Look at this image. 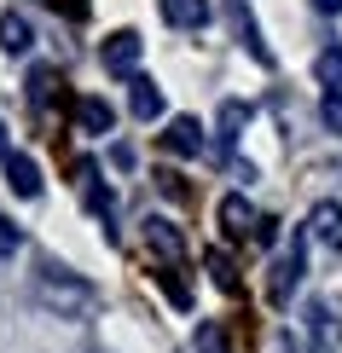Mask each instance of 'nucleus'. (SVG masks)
Instances as JSON below:
<instances>
[{
  "mask_svg": "<svg viewBox=\"0 0 342 353\" xmlns=\"http://www.w3.org/2000/svg\"><path fill=\"white\" fill-rule=\"evenodd\" d=\"M145 249H151L157 261H186V238H180V226H174L169 214H145Z\"/></svg>",
  "mask_w": 342,
  "mask_h": 353,
  "instance_id": "0eeeda50",
  "label": "nucleus"
},
{
  "mask_svg": "<svg viewBox=\"0 0 342 353\" xmlns=\"http://www.w3.org/2000/svg\"><path fill=\"white\" fill-rule=\"evenodd\" d=\"M162 290H169V296H174V307H191V296H186V284H180V278H174V272H162Z\"/></svg>",
  "mask_w": 342,
  "mask_h": 353,
  "instance_id": "5701e85b",
  "label": "nucleus"
},
{
  "mask_svg": "<svg viewBox=\"0 0 342 353\" xmlns=\"http://www.w3.org/2000/svg\"><path fill=\"white\" fill-rule=\"evenodd\" d=\"M307 238L342 243V203H314V214H307Z\"/></svg>",
  "mask_w": 342,
  "mask_h": 353,
  "instance_id": "f3484780",
  "label": "nucleus"
},
{
  "mask_svg": "<svg viewBox=\"0 0 342 353\" xmlns=\"http://www.w3.org/2000/svg\"><path fill=\"white\" fill-rule=\"evenodd\" d=\"M128 110L140 116V122H157V116H162V87L151 76H133L128 81Z\"/></svg>",
  "mask_w": 342,
  "mask_h": 353,
  "instance_id": "f8f14e48",
  "label": "nucleus"
},
{
  "mask_svg": "<svg viewBox=\"0 0 342 353\" xmlns=\"http://www.w3.org/2000/svg\"><path fill=\"white\" fill-rule=\"evenodd\" d=\"M319 122H325V134L342 139V93H325L319 99Z\"/></svg>",
  "mask_w": 342,
  "mask_h": 353,
  "instance_id": "412c9836",
  "label": "nucleus"
},
{
  "mask_svg": "<svg viewBox=\"0 0 342 353\" xmlns=\"http://www.w3.org/2000/svg\"><path fill=\"white\" fill-rule=\"evenodd\" d=\"M302 278H307V232H290V243L273 255V272H267V301L290 307V296L302 290Z\"/></svg>",
  "mask_w": 342,
  "mask_h": 353,
  "instance_id": "f03ea898",
  "label": "nucleus"
},
{
  "mask_svg": "<svg viewBox=\"0 0 342 353\" xmlns=\"http://www.w3.org/2000/svg\"><path fill=\"white\" fill-rule=\"evenodd\" d=\"M6 185L12 191H18V197H29V203H35L41 197V168H35V157H6Z\"/></svg>",
  "mask_w": 342,
  "mask_h": 353,
  "instance_id": "ddd939ff",
  "label": "nucleus"
},
{
  "mask_svg": "<svg viewBox=\"0 0 342 353\" xmlns=\"http://www.w3.org/2000/svg\"><path fill=\"white\" fill-rule=\"evenodd\" d=\"M162 18H169L174 29H203L215 18V6L209 0H162Z\"/></svg>",
  "mask_w": 342,
  "mask_h": 353,
  "instance_id": "4468645a",
  "label": "nucleus"
},
{
  "mask_svg": "<svg viewBox=\"0 0 342 353\" xmlns=\"http://www.w3.org/2000/svg\"><path fill=\"white\" fill-rule=\"evenodd\" d=\"M58 87H64V76H58L53 64H35V70L23 76V93H29V105H35V110H47V105H53Z\"/></svg>",
  "mask_w": 342,
  "mask_h": 353,
  "instance_id": "dca6fc26",
  "label": "nucleus"
},
{
  "mask_svg": "<svg viewBox=\"0 0 342 353\" xmlns=\"http://www.w3.org/2000/svg\"><path fill=\"white\" fill-rule=\"evenodd\" d=\"M93 353H105V347H93Z\"/></svg>",
  "mask_w": 342,
  "mask_h": 353,
  "instance_id": "bb28decb",
  "label": "nucleus"
},
{
  "mask_svg": "<svg viewBox=\"0 0 342 353\" xmlns=\"http://www.w3.org/2000/svg\"><path fill=\"white\" fill-rule=\"evenodd\" d=\"M307 330H314V353H336L342 325L331 319V307H325V301H314V307H307Z\"/></svg>",
  "mask_w": 342,
  "mask_h": 353,
  "instance_id": "2eb2a0df",
  "label": "nucleus"
},
{
  "mask_svg": "<svg viewBox=\"0 0 342 353\" xmlns=\"http://www.w3.org/2000/svg\"><path fill=\"white\" fill-rule=\"evenodd\" d=\"M314 76H319L325 93H342V47H325V52L314 58Z\"/></svg>",
  "mask_w": 342,
  "mask_h": 353,
  "instance_id": "a211bd4d",
  "label": "nucleus"
},
{
  "mask_svg": "<svg viewBox=\"0 0 342 353\" xmlns=\"http://www.w3.org/2000/svg\"><path fill=\"white\" fill-rule=\"evenodd\" d=\"M227 18H232V35L249 47V58H256L261 70H273V47L261 41V23H256V12H249V0H227Z\"/></svg>",
  "mask_w": 342,
  "mask_h": 353,
  "instance_id": "39448f33",
  "label": "nucleus"
},
{
  "mask_svg": "<svg viewBox=\"0 0 342 353\" xmlns=\"http://www.w3.org/2000/svg\"><path fill=\"white\" fill-rule=\"evenodd\" d=\"M29 47H35L29 18H23V12H0V52H6V58H23Z\"/></svg>",
  "mask_w": 342,
  "mask_h": 353,
  "instance_id": "9d476101",
  "label": "nucleus"
},
{
  "mask_svg": "<svg viewBox=\"0 0 342 353\" xmlns=\"http://www.w3.org/2000/svg\"><path fill=\"white\" fill-rule=\"evenodd\" d=\"M18 249H23V232L12 226L6 214H0V261H12V255H18Z\"/></svg>",
  "mask_w": 342,
  "mask_h": 353,
  "instance_id": "4be33fe9",
  "label": "nucleus"
},
{
  "mask_svg": "<svg viewBox=\"0 0 342 353\" xmlns=\"http://www.w3.org/2000/svg\"><path fill=\"white\" fill-rule=\"evenodd\" d=\"M111 163H116V168H133V145L116 139V145H111Z\"/></svg>",
  "mask_w": 342,
  "mask_h": 353,
  "instance_id": "b1692460",
  "label": "nucleus"
},
{
  "mask_svg": "<svg viewBox=\"0 0 342 353\" xmlns=\"http://www.w3.org/2000/svg\"><path fill=\"white\" fill-rule=\"evenodd\" d=\"M203 261H209V272H215V284L227 290V296H238V272H232V261H227V249H209V255H203Z\"/></svg>",
  "mask_w": 342,
  "mask_h": 353,
  "instance_id": "aec40b11",
  "label": "nucleus"
},
{
  "mask_svg": "<svg viewBox=\"0 0 342 353\" xmlns=\"http://www.w3.org/2000/svg\"><path fill=\"white\" fill-rule=\"evenodd\" d=\"M198 353H232V347H227V325H220V319H203V325H198Z\"/></svg>",
  "mask_w": 342,
  "mask_h": 353,
  "instance_id": "6ab92c4d",
  "label": "nucleus"
},
{
  "mask_svg": "<svg viewBox=\"0 0 342 353\" xmlns=\"http://www.w3.org/2000/svg\"><path fill=\"white\" fill-rule=\"evenodd\" d=\"M140 47H145V41L133 35V29H116V35H105V47H99V64H105V76L133 81V76H140Z\"/></svg>",
  "mask_w": 342,
  "mask_h": 353,
  "instance_id": "20e7f679",
  "label": "nucleus"
},
{
  "mask_svg": "<svg viewBox=\"0 0 342 353\" xmlns=\"http://www.w3.org/2000/svg\"><path fill=\"white\" fill-rule=\"evenodd\" d=\"M76 180H82V203H87V214L105 220V238H116V226H111L116 191H111V185H99V168H93V163H76Z\"/></svg>",
  "mask_w": 342,
  "mask_h": 353,
  "instance_id": "423d86ee",
  "label": "nucleus"
},
{
  "mask_svg": "<svg viewBox=\"0 0 342 353\" xmlns=\"http://www.w3.org/2000/svg\"><path fill=\"white\" fill-rule=\"evenodd\" d=\"M314 12H319V18H336V12H342V0H314Z\"/></svg>",
  "mask_w": 342,
  "mask_h": 353,
  "instance_id": "393cba45",
  "label": "nucleus"
},
{
  "mask_svg": "<svg viewBox=\"0 0 342 353\" xmlns=\"http://www.w3.org/2000/svg\"><path fill=\"white\" fill-rule=\"evenodd\" d=\"M249 116H256L249 99H227V105H220V116H215V157H227L238 145V134L249 128Z\"/></svg>",
  "mask_w": 342,
  "mask_h": 353,
  "instance_id": "6e6552de",
  "label": "nucleus"
},
{
  "mask_svg": "<svg viewBox=\"0 0 342 353\" xmlns=\"http://www.w3.org/2000/svg\"><path fill=\"white\" fill-rule=\"evenodd\" d=\"M76 128H82L87 139H111V128H116V110H111L99 93H87V99H76Z\"/></svg>",
  "mask_w": 342,
  "mask_h": 353,
  "instance_id": "1a4fd4ad",
  "label": "nucleus"
},
{
  "mask_svg": "<svg viewBox=\"0 0 342 353\" xmlns=\"http://www.w3.org/2000/svg\"><path fill=\"white\" fill-rule=\"evenodd\" d=\"M35 301L47 307V313H58V319H87V313H99V301H105V296H99L93 278H82V272L47 261V267L35 272Z\"/></svg>",
  "mask_w": 342,
  "mask_h": 353,
  "instance_id": "f257e3e1",
  "label": "nucleus"
},
{
  "mask_svg": "<svg viewBox=\"0 0 342 353\" xmlns=\"http://www.w3.org/2000/svg\"><path fill=\"white\" fill-rule=\"evenodd\" d=\"M6 157H18V151H12V139H6V128H0V163H6Z\"/></svg>",
  "mask_w": 342,
  "mask_h": 353,
  "instance_id": "a878e982",
  "label": "nucleus"
},
{
  "mask_svg": "<svg viewBox=\"0 0 342 353\" xmlns=\"http://www.w3.org/2000/svg\"><path fill=\"white\" fill-rule=\"evenodd\" d=\"M215 214H220V232H227L232 243H238V238H261V226H267V214H261L256 203L244 197V191H227Z\"/></svg>",
  "mask_w": 342,
  "mask_h": 353,
  "instance_id": "7ed1b4c3",
  "label": "nucleus"
},
{
  "mask_svg": "<svg viewBox=\"0 0 342 353\" xmlns=\"http://www.w3.org/2000/svg\"><path fill=\"white\" fill-rule=\"evenodd\" d=\"M162 145H169L174 157H198L203 151V122H198V116H174L169 134H162Z\"/></svg>",
  "mask_w": 342,
  "mask_h": 353,
  "instance_id": "9b49d317",
  "label": "nucleus"
}]
</instances>
